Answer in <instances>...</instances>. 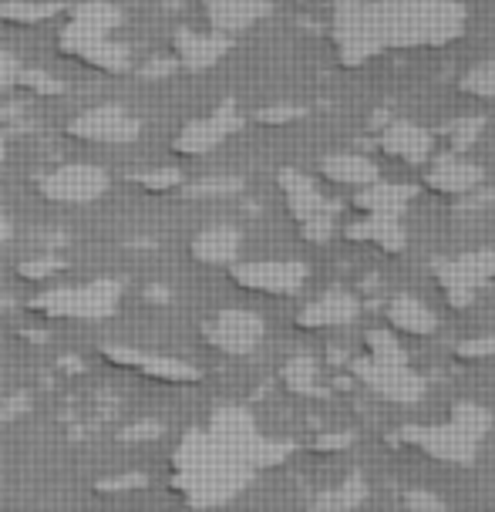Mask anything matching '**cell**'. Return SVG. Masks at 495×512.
<instances>
[{
	"label": "cell",
	"instance_id": "cell-1",
	"mask_svg": "<svg viewBox=\"0 0 495 512\" xmlns=\"http://www.w3.org/2000/svg\"><path fill=\"white\" fill-rule=\"evenodd\" d=\"M182 489L196 509H216L250 486L253 472L260 469L253 452L226 442L213 432L192 435L179 455Z\"/></svg>",
	"mask_w": 495,
	"mask_h": 512
},
{
	"label": "cell",
	"instance_id": "cell-2",
	"mask_svg": "<svg viewBox=\"0 0 495 512\" xmlns=\"http://www.w3.org/2000/svg\"><path fill=\"white\" fill-rule=\"evenodd\" d=\"M381 48H445L465 34L469 11L458 0H371Z\"/></svg>",
	"mask_w": 495,
	"mask_h": 512
},
{
	"label": "cell",
	"instance_id": "cell-3",
	"mask_svg": "<svg viewBox=\"0 0 495 512\" xmlns=\"http://www.w3.org/2000/svg\"><path fill=\"white\" fill-rule=\"evenodd\" d=\"M492 428V411L475 401H458L445 425H405L391 442L411 445L448 465H472L479 459V445Z\"/></svg>",
	"mask_w": 495,
	"mask_h": 512
},
{
	"label": "cell",
	"instance_id": "cell-4",
	"mask_svg": "<svg viewBox=\"0 0 495 512\" xmlns=\"http://www.w3.org/2000/svg\"><path fill=\"white\" fill-rule=\"evenodd\" d=\"M330 41H334L337 61L344 68H361L384 51L371 21V0L361 4H337L334 21H330Z\"/></svg>",
	"mask_w": 495,
	"mask_h": 512
},
{
	"label": "cell",
	"instance_id": "cell-5",
	"mask_svg": "<svg viewBox=\"0 0 495 512\" xmlns=\"http://www.w3.org/2000/svg\"><path fill=\"white\" fill-rule=\"evenodd\" d=\"M432 273L448 304L455 310H465L475 304L479 290L495 280V250H475L455 256V260H435Z\"/></svg>",
	"mask_w": 495,
	"mask_h": 512
},
{
	"label": "cell",
	"instance_id": "cell-6",
	"mask_svg": "<svg viewBox=\"0 0 495 512\" xmlns=\"http://www.w3.org/2000/svg\"><path fill=\"white\" fill-rule=\"evenodd\" d=\"M118 300H122V283L118 280H91L85 287L54 290L38 300V310L48 317H75V320H102L112 317Z\"/></svg>",
	"mask_w": 495,
	"mask_h": 512
},
{
	"label": "cell",
	"instance_id": "cell-7",
	"mask_svg": "<svg viewBox=\"0 0 495 512\" xmlns=\"http://www.w3.org/2000/svg\"><path fill=\"white\" fill-rule=\"evenodd\" d=\"M108 186H112V176L102 166H91V162H68V166L51 169L48 176H41L38 189L44 199L51 203H64V206H85L102 199Z\"/></svg>",
	"mask_w": 495,
	"mask_h": 512
},
{
	"label": "cell",
	"instance_id": "cell-8",
	"mask_svg": "<svg viewBox=\"0 0 495 512\" xmlns=\"http://www.w3.org/2000/svg\"><path fill=\"white\" fill-rule=\"evenodd\" d=\"M68 135H75L81 142L91 145H128L142 135V122L135 115H128L122 105H95L85 108L68 122Z\"/></svg>",
	"mask_w": 495,
	"mask_h": 512
},
{
	"label": "cell",
	"instance_id": "cell-9",
	"mask_svg": "<svg viewBox=\"0 0 495 512\" xmlns=\"http://www.w3.org/2000/svg\"><path fill=\"white\" fill-rule=\"evenodd\" d=\"M229 277H233L236 287L253 290V294L290 297L304 290L310 270L307 263L297 260H260V263H233Z\"/></svg>",
	"mask_w": 495,
	"mask_h": 512
},
{
	"label": "cell",
	"instance_id": "cell-10",
	"mask_svg": "<svg viewBox=\"0 0 495 512\" xmlns=\"http://www.w3.org/2000/svg\"><path fill=\"white\" fill-rule=\"evenodd\" d=\"M351 374L361 384H368L374 395L394 401V405H415L425 398V378L411 371L408 364H378L371 358H357L351 361Z\"/></svg>",
	"mask_w": 495,
	"mask_h": 512
},
{
	"label": "cell",
	"instance_id": "cell-11",
	"mask_svg": "<svg viewBox=\"0 0 495 512\" xmlns=\"http://www.w3.org/2000/svg\"><path fill=\"white\" fill-rule=\"evenodd\" d=\"M263 334H267V324L253 310H219L209 324H203L206 344L223 354H233V358L253 354L260 347Z\"/></svg>",
	"mask_w": 495,
	"mask_h": 512
},
{
	"label": "cell",
	"instance_id": "cell-12",
	"mask_svg": "<svg viewBox=\"0 0 495 512\" xmlns=\"http://www.w3.org/2000/svg\"><path fill=\"white\" fill-rule=\"evenodd\" d=\"M58 48L75 58L88 68H98V71H112V75H122V71L132 68V54H128L125 44H118L105 34H91V31H81L75 24H64L61 34H58Z\"/></svg>",
	"mask_w": 495,
	"mask_h": 512
},
{
	"label": "cell",
	"instance_id": "cell-13",
	"mask_svg": "<svg viewBox=\"0 0 495 512\" xmlns=\"http://www.w3.org/2000/svg\"><path fill=\"white\" fill-rule=\"evenodd\" d=\"M240 128H243V118L236 112V102L226 98V102H219L206 118H192L189 125H182L172 149H176V155H206L219 149V145L233 132H240Z\"/></svg>",
	"mask_w": 495,
	"mask_h": 512
},
{
	"label": "cell",
	"instance_id": "cell-14",
	"mask_svg": "<svg viewBox=\"0 0 495 512\" xmlns=\"http://www.w3.org/2000/svg\"><path fill=\"white\" fill-rule=\"evenodd\" d=\"M425 186L432 192H438V196L462 199L479 186H485V169L469 162L465 155L445 152V155H438V159L432 162V169L425 172Z\"/></svg>",
	"mask_w": 495,
	"mask_h": 512
},
{
	"label": "cell",
	"instance_id": "cell-15",
	"mask_svg": "<svg viewBox=\"0 0 495 512\" xmlns=\"http://www.w3.org/2000/svg\"><path fill=\"white\" fill-rule=\"evenodd\" d=\"M209 31L233 41L236 34L250 31L263 17H270L273 0H203Z\"/></svg>",
	"mask_w": 495,
	"mask_h": 512
},
{
	"label": "cell",
	"instance_id": "cell-16",
	"mask_svg": "<svg viewBox=\"0 0 495 512\" xmlns=\"http://www.w3.org/2000/svg\"><path fill=\"white\" fill-rule=\"evenodd\" d=\"M280 189L283 199H287V209L293 213L297 223H304L310 216H337L341 213V203L337 199H327L324 192L314 186V179L300 169H280Z\"/></svg>",
	"mask_w": 495,
	"mask_h": 512
},
{
	"label": "cell",
	"instance_id": "cell-17",
	"mask_svg": "<svg viewBox=\"0 0 495 512\" xmlns=\"http://www.w3.org/2000/svg\"><path fill=\"white\" fill-rule=\"evenodd\" d=\"M378 145L384 155L398 162H408V166H425L432 162V149H435V135L418 128L415 122H391L378 132Z\"/></svg>",
	"mask_w": 495,
	"mask_h": 512
},
{
	"label": "cell",
	"instance_id": "cell-18",
	"mask_svg": "<svg viewBox=\"0 0 495 512\" xmlns=\"http://www.w3.org/2000/svg\"><path fill=\"white\" fill-rule=\"evenodd\" d=\"M361 317V300L347 290H327L317 300L297 314V324L307 327V331H317V327H347Z\"/></svg>",
	"mask_w": 495,
	"mask_h": 512
},
{
	"label": "cell",
	"instance_id": "cell-19",
	"mask_svg": "<svg viewBox=\"0 0 495 512\" xmlns=\"http://www.w3.org/2000/svg\"><path fill=\"white\" fill-rule=\"evenodd\" d=\"M229 38L213 31H192V27H179L176 31V61L189 71H209L226 58Z\"/></svg>",
	"mask_w": 495,
	"mask_h": 512
},
{
	"label": "cell",
	"instance_id": "cell-20",
	"mask_svg": "<svg viewBox=\"0 0 495 512\" xmlns=\"http://www.w3.org/2000/svg\"><path fill=\"white\" fill-rule=\"evenodd\" d=\"M418 186H408V182H371V186L357 189L354 196V209L364 216H381V219H398L408 209L411 199L418 196Z\"/></svg>",
	"mask_w": 495,
	"mask_h": 512
},
{
	"label": "cell",
	"instance_id": "cell-21",
	"mask_svg": "<svg viewBox=\"0 0 495 512\" xmlns=\"http://www.w3.org/2000/svg\"><path fill=\"white\" fill-rule=\"evenodd\" d=\"M240 246H243V233L236 226H209L192 240V256L206 267H233L236 256H240Z\"/></svg>",
	"mask_w": 495,
	"mask_h": 512
},
{
	"label": "cell",
	"instance_id": "cell-22",
	"mask_svg": "<svg viewBox=\"0 0 495 512\" xmlns=\"http://www.w3.org/2000/svg\"><path fill=\"white\" fill-rule=\"evenodd\" d=\"M320 176L334 186H354V189H364L371 182L381 179L378 166L368 159V155H357V152H341V155H327L320 162Z\"/></svg>",
	"mask_w": 495,
	"mask_h": 512
},
{
	"label": "cell",
	"instance_id": "cell-23",
	"mask_svg": "<svg viewBox=\"0 0 495 512\" xmlns=\"http://www.w3.org/2000/svg\"><path fill=\"white\" fill-rule=\"evenodd\" d=\"M351 243H371L384 253H401L408 246V236L401 230L398 219H381V216H361L344 230Z\"/></svg>",
	"mask_w": 495,
	"mask_h": 512
},
{
	"label": "cell",
	"instance_id": "cell-24",
	"mask_svg": "<svg viewBox=\"0 0 495 512\" xmlns=\"http://www.w3.org/2000/svg\"><path fill=\"white\" fill-rule=\"evenodd\" d=\"M388 324H391V331L415 334V337H425V334H435L438 331V317L425 304H421L418 297H411V294L391 297V304H388Z\"/></svg>",
	"mask_w": 495,
	"mask_h": 512
},
{
	"label": "cell",
	"instance_id": "cell-25",
	"mask_svg": "<svg viewBox=\"0 0 495 512\" xmlns=\"http://www.w3.org/2000/svg\"><path fill=\"white\" fill-rule=\"evenodd\" d=\"M364 499H368V482H364L361 472H351L341 486L317 492V496L310 499L307 512H357V506H361Z\"/></svg>",
	"mask_w": 495,
	"mask_h": 512
},
{
	"label": "cell",
	"instance_id": "cell-26",
	"mask_svg": "<svg viewBox=\"0 0 495 512\" xmlns=\"http://www.w3.org/2000/svg\"><path fill=\"white\" fill-rule=\"evenodd\" d=\"M81 27V31H91V34H105V38H112V31L118 24H122V7L108 4V0H85V4H78L75 11H71V21Z\"/></svg>",
	"mask_w": 495,
	"mask_h": 512
},
{
	"label": "cell",
	"instance_id": "cell-27",
	"mask_svg": "<svg viewBox=\"0 0 495 512\" xmlns=\"http://www.w3.org/2000/svg\"><path fill=\"white\" fill-rule=\"evenodd\" d=\"M283 384L293 391V395H304V398H327V388H320L317 378H320V368L317 361L310 358V354H297V358H290L287 364H283L280 371Z\"/></svg>",
	"mask_w": 495,
	"mask_h": 512
},
{
	"label": "cell",
	"instance_id": "cell-28",
	"mask_svg": "<svg viewBox=\"0 0 495 512\" xmlns=\"http://www.w3.org/2000/svg\"><path fill=\"white\" fill-rule=\"evenodd\" d=\"M58 11H61L58 4H44V0H4V4H0V17L21 27L51 21V17H58Z\"/></svg>",
	"mask_w": 495,
	"mask_h": 512
},
{
	"label": "cell",
	"instance_id": "cell-29",
	"mask_svg": "<svg viewBox=\"0 0 495 512\" xmlns=\"http://www.w3.org/2000/svg\"><path fill=\"white\" fill-rule=\"evenodd\" d=\"M482 132H485V118H479V115L455 118V122H448V125L442 128V135L448 139V152H455V155H465V152H469L472 145L482 139Z\"/></svg>",
	"mask_w": 495,
	"mask_h": 512
},
{
	"label": "cell",
	"instance_id": "cell-30",
	"mask_svg": "<svg viewBox=\"0 0 495 512\" xmlns=\"http://www.w3.org/2000/svg\"><path fill=\"white\" fill-rule=\"evenodd\" d=\"M364 347H368V358L378 361V364H408V354L401 351L398 337H394V331H384V327L368 331Z\"/></svg>",
	"mask_w": 495,
	"mask_h": 512
},
{
	"label": "cell",
	"instance_id": "cell-31",
	"mask_svg": "<svg viewBox=\"0 0 495 512\" xmlns=\"http://www.w3.org/2000/svg\"><path fill=\"white\" fill-rule=\"evenodd\" d=\"M458 91L469 98H482V102L485 98H495V58L472 64L462 75V81H458Z\"/></svg>",
	"mask_w": 495,
	"mask_h": 512
},
{
	"label": "cell",
	"instance_id": "cell-32",
	"mask_svg": "<svg viewBox=\"0 0 495 512\" xmlns=\"http://www.w3.org/2000/svg\"><path fill=\"white\" fill-rule=\"evenodd\" d=\"M240 189H243V179H236V176H209V179L192 182V186L186 189V196H192V199H229Z\"/></svg>",
	"mask_w": 495,
	"mask_h": 512
},
{
	"label": "cell",
	"instance_id": "cell-33",
	"mask_svg": "<svg viewBox=\"0 0 495 512\" xmlns=\"http://www.w3.org/2000/svg\"><path fill=\"white\" fill-rule=\"evenodd\" d=\"M128 182L135 186L149 189V192H169V189H179L182 186V172L179 169H149V172H132Z\"/></svg>",
	"mask_w": 495,
	"mask_h": 512
},
{
	"label": "cell",
	"instance_id": "cell-34",
	"mask_svg": "<svg viewBox=\"0 0 495 512\" xmlns=\"http://www.w3.org/2000/svg\"><path fill=\"white\" fill-rule=\"evenodd\" d=\"M337 233V223H334V216H310L300 223V236H304L307 243H327L330 236Z\"/></svg>",
	"mask_w": 495,
	"mask_h": 512
},
{
	"label": "cell",
	"instance_id": "cell-35",
	"mask_svg": "<svg viewBox=\"0 0 495 512\" xmlns=\"http://www.w3.org/2000/svg\"><path fill=\"white\" fill-rule=\"evenodd\" d=\"M492 206H495V189H489V186H479L475 192H469V196L455 199V213H462V216H469V213L479 216Z\"/></svg>",
	"mask_w": 495,
	"mask_h": 512
},
{
	"label": "cell",
	"instance_id": "cell-36",
	"mask_svg": "<svg viewBox=\"0 0 495 512\" xmlns=\"http://www.w3.org/2000/svg\"><path fill=\"white\" fill-rule=\"evenodd\" d=\"M405 509L408 512H452L442 499L435 496V492H428V489H408L405 492Z\"/></svg>",
	"mask_w": 495,
	"mask_h": 512
},
{
	"label": "cell",
	"instance_id": "cell-37",
	"mask_svg": "<svg viewBox=\"0 0 495 512\" xmlns=\"http://www.w3.org/2000/svg\"><path fill=\"white\" fill-rule=\"evenodd\" d=\"M297 118H304V108L300 105H270L256 112V122L260 125H290V122H297Z\"/></svg>",
	"mask_w": 495,
	"mask_h": 512
},
{
	"label": "cell",
	"instance_id": "cell-38",
	"mask_svg": "<svg viewBox=\"0 0 495 512\" xmlns=\"http://www.w3.org/2000/svg\"><path fill=\"white\" fill-rule=\"evenodd\" d=\"M455 354L462 361H479V358H495V334L489 337H472V341H462L455 347Z\"/></svg>",
	"mask_w": 495,
	"mask_h": 512
},
{
	"label": "cell",
	"instance_id": "cell-39",
	"mask_svg": "<svg viewBox=\"0 0 495 512\" xmlns=\"http://www.w3.org/2000/svg\"><path fill=\"white\" fill-rule=\"evenodd\" d=\"M17 85H24V88H31V91H38V95H58L61 91V81H54L51 75H44V71H21V81Z\"/></svg>",
	"mask_w": 495,
	"mask_h": 512
},
{
	"label": "cell",
	"instance_id": "cell-40",
	"mask_svg": "<svg viewBox=\"0 0 495 512\" xmlns=\"http://www.w3.org/2000/svg\"><path fill=\"white\" fill-rule=\"evenodd\" d=\"M21 71H24V64L17 61V54L0 48V91H4V88H14L17 81H21Z\"/></svg>",
	"mask_w": 495,
	"mask_h": 512
},
{
	"label": "cell",
	"instance_id": "cell-41",
	"mask_svg": "<svg viewBox=\"0 0 495 512\" xmlns=\"http://www.w3.org/2000/svg\"><path fill=\"white\" fill-rule=\"evenodd\" d=\"M347 445H354V432H327L314 442L317 452H341Z\"/></svg>",
	"mask_w": 495,
	"mask_h": 512
},
{
	"label": "cell",
	"instance_id": "cell-42",
	"mask_svg": "<svg viewBox=\"0 0 495 512\" xmlns=\"http://www.w3.org/2000/svg\"><path fill=\"white\" fill-rule=\"evenodd\" d=\"M176 71V61H169V58H155V61H149L142 68V78H149V81H155V78H165V75H172Z\"/></svg>",
	"mask_w": 495,
	"mask_h": 512
},
{
	"label": "cell",
	"instance_id": "cell-43",
	"mask_svg": "<svg viewBox=\"0 0 495 512\" xmlns=\"http://www.w3.org/2000/svg\"><path fill=\"white\" fill-rule=\"evenodd\" d=\"M61 263L48 256V260H34V263H24V277H51L54 270H58Z\"/></svg>",
	"mask_w": 495,
	"mask_h": 512
},
{
	"label": "cell",
	"instance_id": "cell-44",
	"mask_svg": "<svg viewBox=\"0 0 495 512\" xmlns=\"http://www.w3.org/2000/svg\"><path fill=\"white\" fill-rule=\"evenodd\" d=\"M14 236V223H11V216H7V209L0 206V243H7Z\"/></svg>",
	"mask_w": 495,
	"mask_h": 512
},
{
	"label": "cell",
	"instance_id": "cell-45",
	"mask_svg": "<svg viewBox=\"0 0 495 512\" xmlns=\"http://www.w3.org/2000/svg\"><path fill=\"white\" fill-rule=\"evenodd\" d=\"M182 4H186V0H162V7H165V11H179Z\"/></svg>",
	"mask_w": 495,
	"mask_h": 512
},
{
	"label": "cell",
	"instance_id": "cell-46",
	"mask_svg": "<svg viewBox=\"0 0 495 512\" xmlns=\"http://www.w3.org/2000/svg\"><path fill=\"white\" fill-rule=\"evenodd\" d=\"M330 361H334V364H344V351H337V347H334V351H330Z\"/></svg>",
	"mask_w": 495,
	"mask_h": 512
},
{
	"label": "cell",
	"instance_id": "cell-47",
	"mask_svg": "<svg viewBox=\"0 0 495 512\" xmlns=\"http://www.w3.org/2000/svg\"><path fill=\"white\" fill-rule=\"evenodd\" d=\"M337 4H361V0H337Z\"/></svg>",
	"mask_w": 495,
	"mask_h": 512
},
{
	"label": "cell",
	"instance_id": "cell-48",
	"mask_svg": "<svg viewBox=\"0 0 495 512\" xmlns=\"http://www.w3.org/2000/svg\"><path fill=\"white\" fill-rule=\"evenodd\" d=\"M0 162H4V139H0Z\"/></svg>",
	"mask_w": 495,
	"mask_h": 512
}]
</instances>
